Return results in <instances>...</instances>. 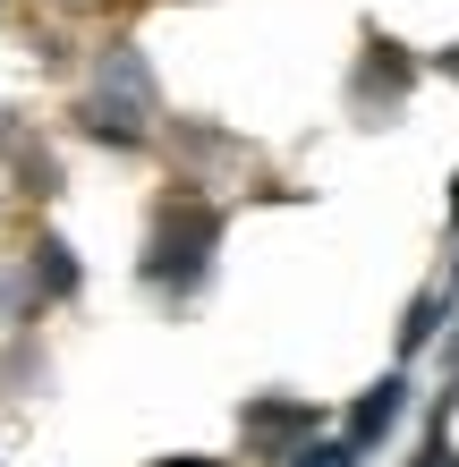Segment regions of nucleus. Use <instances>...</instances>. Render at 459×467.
<instances>
[{
  "mask_svg": "<svg viewBox=\"0 0 459 467\" xmlns=\"http://www.w3.org/2000/svg\"><path fill=\"white\" fill-rule=\"evenodd\" d=\"M391 417H400V382H383V391H366V400H358V442H366V433H383Z\"/></svg>",
  "mask_w": 459,
  "mask_h": 467,
  "instance_id": "obj_1",
  "label": "nucleus"
},
{
  "mask_svg": "<svg viewBox=\"0 0 459 467\" xmlns=\"http://www.w3.org/2000/svg\"><path fill=\"white\" fill-rule=\"evenodd\" d=\"M451 77H459V51H451Z\"/></svg>",
  "mask_w": 459,
  "mask_h": 467,
  "instance_id": "obj_6",
  "label": "nucleus"
},
{
  "mask_svg": "<svg viewBox=\"0 0 459 467\" xmlns=\"http://www.w3.org/2000/svg\"><path fill=\"white\" fill-rule=\"evenodd\" d=\"M451 204H459V187H451Z\"/></svg>",
  "mask_w": 459,
  "mask_h": 467,
  "instance_id": "obj_7",
  "label": "nucleus"
},
{
  "mask_svg": "<svg viewBox=\"0 0 459 467\" xmlns=\"http://www.w3.org/2000/svg\"><path fill=\"white\" fill-rule=\"evenodd\" d=\"M298 467H349V442H315V451H298Z\"/></svg>",
  "mask_w": 459,
  "mask_h": 467,
  "instance_id": "obj_3",
  "label": "nucleus"
},
{
  "mask_svg": "<svg viewBox=\"0 0 459 467\" xmlns=\"http://www.w3.org/2000/svg\"><path fill=\"white\" fill-rule=\"evenodd\" d=\"M417 467H459V451H451V442H425V451H417Z\"/></svg>",
  "mask_w": 459,
  "mask_h": 467,
  "instance_id": "obj_4",
  "label": "nucleus"
},
{
  "mask_svg": "<svg viewBox=\"0 0 459 467\" xmlns=\"http://www.w3.org/2000/svg\"><path fill=\"white\" fill-rule=\"evenodd\" d=\"M153 467H213V459H153Z\"/></svg>",
  "mask_w": 459,
  "mask_h": 467,
  "instance_id": "obj_5",
  "label": "nucleus"
},
{
  "mask_svg": "<svg viewBox=\"0 0 459 467\" xmlns=\"http://www.w3.org/2000/svg\"><path fill=\"white\" fill-rule=\"evenodd\" d=\"M298 425H307V408H264V417H256L264 442H281V433H298Z\"/></svg>",
  "mask_w": 459,
  "mask_h": 467,
  "instance_id": "obj_2",
  "label": "nucleus"
}]
</instances>
